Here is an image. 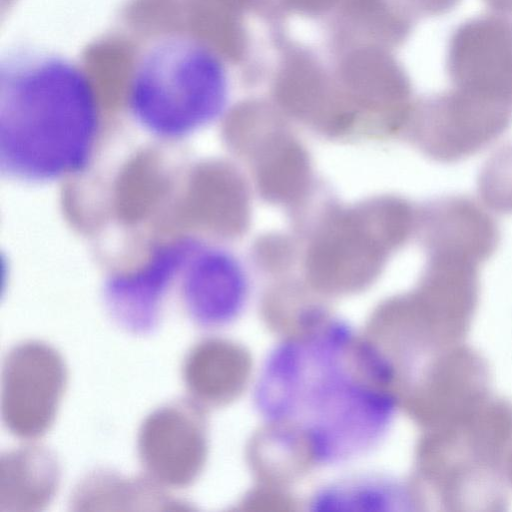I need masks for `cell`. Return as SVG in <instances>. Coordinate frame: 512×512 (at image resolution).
Here are the masks:
<instances>
[{
	"label": "cell",
	"instance_id": "cell-6",
	"mask_svg": "<svg viewBox=\"0 0 512 512\" xmlns=\"http://www.w3.org/2000/svg\"><path fill=\"white\" fill-rule=\"evenodd\" d=\"M411 139L430 158L457 162L483 150L510 126L512 110L474 101L452 89L420 101Z\"/></svg>",
	"mask_w": 512,
	"mask_h": 512
},
{
	"label": "cell",
	"instance_id": "cell-16",
	"mask_svg": "<svg viewBox=\"0 0 512 512\" xmlns=\"http://www.w3.org/2000/svg\"><path fill=\"white\" fill-rule=\"evenodd\" d=\"M423 14L439 15L452 10L460 0H411Z\"/></svg>",
	"mask_w": 512,
	"mask_h": 512
},
{
	"label": "cell",
	"instance_id": "cell-13",
	"mask_svg": "<svg viewBox=\"0 0 512 512\" xmlns=\"http://www.w3.org/2000/svg\"><path fill=\"white\" fill-rule=\"evenodd\" d=\"M237 365V354L227 343L209 339L196 344L182 366L191 399L200 405L227 400L236 386Z\"/></svg>",
	"mask_w": 512,
	"mask_h": 512
},
{
	"label": "cell",
	"instance_id": "cell-7",
	"mask_svg": "<svg viewBox=\"0 0 512 512\" xmlns=\"http://www.w3.org/2000/svg\"><path fill=\"white\" fill-rule=\"evenodd\" d=\"M447 71L455 92L512 109V21L486 15L460 24L449 40Z\"/></svg>",
	"mask_w": 512,
	"mask_h": 512
},
{
	"label": "cell",
	"instance_id": "cell-5",
	"mask_svg": "<svg viewBox=\"0 0 512 512\" xmlns=\"http://www.w3.org/2000/svg\"><path fill=\"white\" fill-rule=\"evenodd\" d=\"M173 288L187 316L204 328L237 320L246 308L249 281L230 251L197 237H180Z\"/></svg>",
	"mask_w": 512,
	"mask_h": 512
},
{
	"label": "cell",
	"instance_id": "cell-1",
	"mask_svg": "<svg viewBox=\"0 0 512 512\" xmlns=\"http://www.w3.org/2000/svg\"><path fill=\"white\" fill-rule=\"evenodd\" d=\"M392 367L353 329L331 319L267 355L255 388L260 415L297 432L313 463L334 466L360 457L385 437L395 413L386 389Z\"/></svg>",
	"mask_w": 512,
	"mask_h": 512
},
{
	"label": "cell",
	"instance_id": "cell-12",
	"mask_svg": "<svg viewBox=\"0 0 512 512\" xmlns=\"http://www.w3.org/2000/svg\"><path fill=\"white\" fill-rule=\"evenodd\" d=\"M150 477L129 478L110 470L87 474L70 496L74 511H180L187 504L171 497Z\"/></svg>",
	"mask_w": 512,
	"mask_h": 512
},
{
	"label": "cell",
	"instance_id": "cell-10",
	"mask_svg": "<svg viewBox=\"0 0 512 512\" xmlns=\"http://www.w3.org/2000/svg\"><path fill=\"white\" fill-rule=\"evenodd\" d=\"M419 230L425 249H455L482 262L493 255L500 240L493 217L466 196H446L427 203L420 211Z\"/></svg>",
	"mask_w": 512,
	"mask_h": 512
},
{
	"label": "cell",
	"instance_id": "cell-4",
	"mask_svg": "<svg viewBox=\"0 0 512 512\" xmlns=\"http://www.w3.org/2000/svg\"><path fill=\"white\" fill-rule=\"evenodd\" d=\"M68 380L66 364L52 346L24 341L4 358L1 416L6 428L22 439H36L53 425Z\"/></svg>",
	"mask_w": 512,
	"mask_h": 512
},
{
	"label": "cell",
	"instance_id": "cell-11",
	"mask_svg": "<svg viewBox=\"0 0 512 512\" xmlns=\"http://www.w3.org/2000/svg\"><path fill=\"white\" fill-rule=\"evenodd\" d=\"M60 479V464L49 449L30 444L6 451L0 458V512L44 510Z\"/></svg>",
	"mask_w": 512,
	"mask_h": 512
},
{
	"label": "cell",
	"instance_id": "cell-8",
	"mask_svg": "<svg viewBox=\"0 0 512 512\" xmlns=\"http://www.w3.org/2000/svg\"><path fill=\"white\" fill-rule=\"evenodd\" d=\"M137 448L147 476L161 486L192 484L202 471L207 451L200 404L179 399L151 412L140 426Z\"/></svg>",
	"mask_w": 512,
	"mask_h": 512
},
{
	"label": "cell",
	"instance_id": "cell-3",
	"mask_svg": "<svg viewBox=\"0 0 512 512\" xmlns=\"http://www.w3.org/2000/svg\"><path fill=\"white\" fill-rule=\"evenodd\" d=\"M228 97V72L218 52L197 36L170 32L154 38L135 58L125 105L141 130L170 142L217 121Z\"/></svg>",
	"mask_w": 512,
	"mask_h": 512
},
{
	"label": "cell",
	"instance_id": "cell-17",
	"mask_svg": "<svg viewBox=\"0 0 512 512\" xmlns=\"http://www.w3.org/2000/svg\"><path fill=\"white\" fill-rule=\"evenodd\" d=\"M496 11L512 14V0H484Z\"/></svg>",
	"mask_w": 512,
	"mask_h": 512
},
{
	"label": "cell",
	"instance_id": "cell-14",
	"mask_svg": "<svg viewBox=\"0 0 512 512\" xmlns=\"http://www.w3.org/2000/svg\"><path fill=\"white\" fill-rule=\"evenodd\" d=\"M396 489L383 476H357L323 485L309 503L317 511H388L399 504Z\"/></svg>",
	"mask_w": 512,
	"mask_h": 512
},
{
	"label": "cell",
	"instance_id": "cell-9",
	"mask_svg": "<svg viewBox=\"0 0 512 512\" xmlns=\"http://www.w3.org/2000/svg\"><path fill=\"white\" fill-rule=\"evenodd\" d=\"M177 258L178 238H174L156 245L139 264L107 279L104 299L122 327L135 333L155 327L170 292Z\"/></svg>",
	"mask_w": 512,
	"mask_h": 512
},
{
	"label": "cell",
	"instance_id": "cell-2",
	"mask_svg": "<svg viewBox=\"0 0 512 512\" xmlns=\"http://www.w3.org/2000/svg\"><path fill=\"white\" fill-rule=\"evenodd\" d=\"M102 109L86 69L63 54L18 46L0 59V172L49 184L86 172Z\"/></svg>",
	"mask_w": 512,
	"mask_h": 512
},
{
	"label": "cell",
	"instance_id": "cell-15",
	"mask_svg": "<svg viewBox=\"0 0 512 512\" xmlns=\"http://www.w3.org/2000/svg\"><path fill=\"white\" fill-rule=\"evenodd\" d=\"M478 190L489 208L512 213V143L502 146L487 160L479 175Z\"/></svg>",
	"mask_w": 512,
	"mask_h": 512
}]
</instances>
